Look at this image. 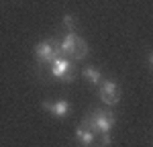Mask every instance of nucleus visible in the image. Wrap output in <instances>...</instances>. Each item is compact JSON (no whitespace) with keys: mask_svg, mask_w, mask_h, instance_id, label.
<instances>
[{"mask_svg":"<svg viewBox=\"0 0 153 147\" xmlns=\"http://www.w3.org/2000/svg\"><path fill=\"white\" fill-rule=\"evenodd\" d=\"M59 47H61V53H63V57H68V59H84L86 55H88V43L84 41L82 37H78L74 31H70L68 35L63 37V41L59 43Z\"/></svg>","mask_w":153,"mask_h":147,"instance_id":"nucleus-1","label":"nucleus"},{"mask_svg":"<svg viewBox=\"0 0 153 147\" xmlns=\"http://www.w3.org/2000/svg\"><path fill=\"white\" fill-rule=\"evenodd\" d=\"M92 133H110V129H112V125H114V114L110 112V110H94L88 119H86V122H84Z\"/></svg>","mask_w":153,"mask_h":147,"instance_id":"nucleus-2","label":"nucleus"},{"mask_svg":"<svg viewBox=\"0 0 153 147\" xmlns=\"http://www.w3.org/2000/svg\"><path fill=\"white\" fill-rule=\"evenodd\" d=\"M35 55H37V59H39V63H51L55 57H63L59 43L57 41H51V39H45V41H41L37 45Z\"/></svg>","mask_w":153,"mask_h":147,"instance_id":"nucleus-3","label":"nucleus"},{"mask_svg":"<svg viewBox=\"0 0 153 147\" xmlns=\"http://www.w3.org/2000/svg\"><path fill=\"white\" fill-rule=\"evenodd\" d=\"M51 65V74L57 78V80H61V82H71L76 76V70H74V65H71V61L68 59V57H55V59L49 63Z\"/></svg>","mask_w":153,"mask_h":147,"instance_id":"nucleus-4","label":"nucleus"},{"mask_svg":"<svg viewBox=\"0 0 153 147\" xmlns=\"http://www.w3.org/2000/svg\"><path fill=\"white\" fill-rule=\"evenodd\" d=\"M100 98H102V102L108 104V106H114L118 104V100H120V90H118V84L114 80H100Z\"/></svg>","mask_w":153,"mask_h":147,"instance_id":"nucleus-5","label":"nucleus"},{"mask_svg":"<svg viewBox=\"0 0 153 147\" xmlns=\"http://www.w3.org/2000/svg\"><path fill=\"white\" fill-rule=\"evenodd\" d=\"M43 108L47 110V112H51L53 117H65L68 112H70V102L68 100H55V102H49V100H45L43 102Z\"/></svg>","mask_w":153,"mask_h":147,"instance_id":"nucleus-6","label":"nucleus"},{"mask_svg":"<svg viewBox=\"0 0 153 147\" xmlns=\"http://www.w3.org/2000/svg\"><path fill=\"white\" fill-rule=\"evenodd\" d=\"M94 137L96 135L86 127V125H80L78 129H76V139L80 141V145H92L94 143Z\"/></svg>","mask_w":153,"mask_h":147,"instance_id":"nucleus-7","label":"nucleus"},{"mask_svg":"<svg viewBox=\"0 0 153 147\" xmlns=\"http://www.w3.org/2000/svg\"><path fill=\"white\" fill-rule=\"evenodd\" d=\"M84 78H86L90 84H100L102 72H100L98 68H86V70H84Z\"/></svg>","mask_w":153,"mask_h":147,"instance_id":"nucleus-8","label":"nucleus"},{"mask_svg":"<svg viewBox=\"0 0 153 147\" xmlns=\"http://www.w3.org/2000/svg\"><path fill=\"white\" fill-rule=\"evenodd\" d=\"M74 24H76V19H74L71 14H65V16H63V27L71 31V29H74Z\"/></svg>","mask_w":153,"mask_h":147,"instance_id":"nucleus-9","label":"nucleus"}]
</instances>
